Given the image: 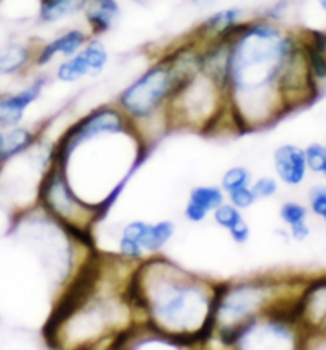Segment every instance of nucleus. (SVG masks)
<instances>
[{
  "label": "nucleus",
  "mask_w": 326,
  "mask_h": 350,
  "mask_svg": "<svg viewBox=\"0 0 326 350\" xmlns=\"http://www.w3.org/2000/svg\"><path fill=\"white\" fill-rule=\"evenodd\" d=\"M120 234L133 237L144 247L147 256H154L161 255L169 242L172 241L175 236V225L170 220H133L121 228Z\"/></svg>",
  "instance_id": "nucleus-8"
},
{
  "label": "nucleus",
  "mask_w": 326,
  "mask_h": 350,
  "mask_svg": "<svg viewBox=\"0 0 326 350\" xmlns=\"http://www.w3.org/2000/svg\"><path fill=\"white\" fill-rule=\"evenodd\" d=\"M226 201L231 202L232 206L241 208L242 212L248 211V208H252L255 204L258 202V199L255 194H253L252 188L250 187H242V188H237L234 191L228 193L226 194Z\"/></svg>",
  "instance_id": "nucleus-25"
},
{
  "label": "nucleus",
  "mask_w": 326,
  "mask_h": 350,
  "mask_svg": "<svg viewBox=\"0 0 326 350\" xmlns=\"http://www.w3.org/2000/svg\"><path fill=\"white\" fill-rule=\"evenodd\" d=\"M46 85V75H37L26 88L0 96V128L8 129L21 124L27 109L40 99Z\"/></svg>",
  "instance_id": "nucleus-7"
},
{
  "label": "nucleus",
  "mask_w": 326,
  "mask_h": 350,
  "mask_svg": "<svg viewBox=\"0 0 326 350\" xmlns=\"http://www.w3.org/2000/svg\"><path fill=\"white\" fill-rule=\"evenodd\" d=\"M193 5L199 10H213L218 0H191Z\"/></svg>",
  "instance_id": "nucleus-29"
},
{
  "label": "nucleus",
  "mask_w": 326,
  "mask_h": 350,
  "mask_svg": "<svg viewBox=\"0 0 326 350\" xmlns=\"http://www.w3.org/2000/svg\"><path fill=\"white\" fill-rule=\"evenodd\" d=\"M202 42L191 37L170 48L118 92L115 105L150 148L170 129L169 105L185 81L201 70Z\"/></svg>",
  "instance_id": "nucleus-4"
},
{
  "label": "nucleus",
  "mask_w": 326,
  "mask_h": 350,
  "mask_svg": "<svg viewBox=\"0 0 326 350\" xmlns=\"http://www.w3.org/2000/svg\"><path fill=\"white\" fill-rule=\"evenodd\" d=\"M217 282L193 274L163 255L137 262L129 298L140 323L175 339L182 347L204 346L213 334Z\"/></svg>",
  "instance_id": "nucleus-2"
},
{
  "label": "nucleus",
  "mask_w": 326,
  "mask_h": 350,
  "mask_svg": "<svg viewBox=\"0 0 326 350\" xmlns=\"http://www.w3.org/2000/svg\"><path fill=\"white\" fill-rule=\"evenodd\" d=\"M226 201V194L220 185H198L189 189L188 201L185 204L183 217L189 223H204L218 206Z\"/></svg>",
  "instance_id": "nucleus-11"
},
{
  "label": "nucleus",
  "mask_w": 326,
  "mask_h": 350,
  "mask_svg": "<svg viewBox=\"0 0 326 350\" xmlns=\"http://www.w3.org/2000/svg\"><path fill=\"white\" fill-rule=\"evenodd\" d=\"M275 177L286 187H299L308 174L304 148L293 144H284L275 148L274 157Z\"/></svg>",
  "instance_id": "nucleus-10"
},
{
  "label": "nucleus",
  "mask_w": 326,
  "mask_h": 350,
  "mask_svg": "<svg viewBox=\"0 0 326 350\" xmlns=\"http://www.w3.org/2000/svg\"><path fill=\"white\" fill-rule=\"evenodd\" d=\"M37 46L29 43H10L0 48V77H13L23 74L33 66Z\"/></svg>",
  "instance_id": "nucleus-14"
},
{
  "label": "nucleus",
  "mask_w": 326,
  "mask_h": 350,
  "mask_svg": "<svg viewBox=\"0 0 326 350\" xmlns=\"http://www.w3.org/2000/svg\"><path fill=\"white\" fill-rule=\"evenodd\" d=\"M3 145H5V131L0 128V161H2V154H3ZM3 164V161H2Z\"/></svg>",
  "instance_id": "nucleus-30"
},
{
  "label": "nucleus",
  "mask_w": 326,
  "mask_h": 350,
  "mask_svg": "<svg viewBox=\"0 0 326 350\" xmlns=\"http://www.w3.org/2000/svg\"><path fill=\"white\" fill-rule=\"evenodd\" d=\"M296 45L279 23L264 18L245 19L230 33L228 99L239 133L266 128L288 111L277 81Z\"/></svg>",
  "instance_id": "nucleus-3"
},
{
  "label": "nucleus",
  "mask_w": 326,
  "mask_h": 350,
  "mask_svg": "<svg viewBox=\"0 0 326 350\" xmlns=\"http://www.w3.org/2000/svg\"><path fill=\"white\" fill-rule=\"evenodd\" d=\"M325 150H326V147H325Z\"/></svg>",
  "instance_id": "nucleus-34"
},
{
  "label": "nucleus",
  "mask_w": 326,
  "mask_h": 350,
  "mask_svg": "<svg viewBox=\"0 0 326 350\" xmlns=\"http://www.w3.org/2000/svg\"><path fill=\"white\" fill-rule=\"evenodd\" d=\"M286 291L285 282L269 275L217 284L212 339L232 349L237 332L247 323L272 312L293 310L298 296L293 298Z\"/></svg>",
  "instance_id": "nucleus-5"
},
{
  "label": "nucleus",
  "mask_w": 326,
  "mask_h": 350,
  "mask_svg": "<svg viewBox=\"0 0 326 350\" xmlns=\"http://www.w3.org/2000/svg\"><path fill=\"white\" fill-rule=\"evenodd\" d=\"M37 198L38 207L48 217L59 223L75 239L91 245L92 231L105 213L75 191L62 167L53 158L42 175Z\"/></svg>",
  "instance_id": "nucleus-6"
},
{
  "label": "nucleus",
  "mask_w": 326,
  "mask_h": 350,
  "mask_svg": "<svg viewBox=\"0 0 326 350\" xmlns=\"http://www.w3.org/2000/svg\"><path fill=\"white\" fill-rule=\"evenodd\" d=\"M116 256L128 262H133V265H137V262L147 258V254H145L144 247L133 237L120 234L118 241H116Z\"/></svg>",
  "instance_id": "nucleus-21"
},
{
  "label": "nucleus",
  "mask_w": 326,
  "mask_h": 350,
  "mask_svg": "<svg viewBox=\"0 0 326 350\" xmlns=\"http://www.w3.org/2000/svg\"><path fill=\"white\" fill-rule=\"evenodd\" d=\"M247 19V13L242 7L232 5L215 10L204 21L198 26V31L194 32V37H198L201 42H208L213 38H221L230 36V33L241 26Z\"/></svg>",
  "instance_id": "nucleus-12"
},
{
  "label": "nucleus",
  "mask_w": 326,
  "mask_h": 350,
  "mask_svg": "<svg viewBox=\"0 0 326 350\" xmlns=\"http://www.w3.org/2000/svg\"><path fill=\"white\" fill-rule=\"evenodd\" d=\"M81 14L91 36L100 37L120 21L121 5L118 0H85Z\"/></svg>",
  "instance_id": "nucleus-13"
},
{
  "label": "nucleus",
  "mask_w": 326,
  "mask_h": 350,
  "mask_svg": "<svg viewBox=\"0 0 326 350\" xmlns=\"http://www.w3.org/2000/svg\"><path fill=\"white\" fill-rule=\"evenodd\" d=\"M85 0H38L37 18L42 24H57L81 14Z\"/></svg>",
  "instance_id": "nucleus-15"
},
{
  "label": "nucleus",
  "mask_w": 326,
  "mask_h": 350,
  "mask_svg": "<svg viewBox=\"0 0 326 350\" xmlns=\"http://www.w3.org/2000/svg\"><path fill=\"white\" fill-rule=\"evenodd\" d=\"M83 53L86 55L87 64H90L91 75H100L107 69L110 62V53L107 50L105 43L100 37L91 36L86 45L83 46Z\"/></svg>",
  "instance_id": "nucleus-18"
},
{
  "label": "nucleus",
  "mask_w": 326,
  "mask_h": 350,
  "mask_svg": "<svg viewBox=\"0 0 326 350\" xmlns=\"http://www.w3.org/2000/svg\"><path fill=\"white\" fill-rule=\"evenodd\" d=\"M38 142V133L27 126L18 124L13 128L5 129V145L2 161L7 163L10 159L21 157L23 153L36 148Z\"/></svg>",
  "instance_id": "nucleus-16"
},
{
  "label": "nucleus",
  "mask_w": 326,
  "mask_h": 350,
  "mask_svg": "<svg viewBox=\"0 0 326 350\" xmlns=\"http://www.w3.org/2000/svg\"><path fill=\"white\" fill-rule=\"evenodd\" d=\"M279 217L286 226H291V225H296V223H299V221L308 220V208H305L303 204H299V202L286 201L280 206Z\"/></svg>",
  "instance_id": "nucleus-23"
},
{
  "label": "nucleus",
  "mask_w": 326,
  "mask_h": 350,
  "mask_svg": "<svg viewBox=\"0 0 326 350\" xmlns=\"http://www.w3.org/2000/svg\"><path fill=\"white\" fill-rule=\"evenodd\" d=\"M228 234H230L231 241L234 242V244H237V245H244V244H247L248 241H250V237H252L250 225H248L247 220L241 221L239 225L232 228V230H231L230 232H228Z\"/></svg>",
  "instance_id": "nucleus-27"
},
{
  "label": "nucleus",
  "mask_w": 326,
  "mask_h": 350,
  "mask_svg": "<svg viewBox=\"0 0 326 350\" xmlns=\"http://www.w3.org/2000/svg\"><path fill=\"white\" fill-rule=\"evenodd\" d=\"M304 154H305V164H308L309 171L322 174L326 164V150L323 145L310 144L308 148H304Z\"/></svg>",
  "instance_id": "nucleus-24"
},
{
  "label": "nucleus",
  "mask_w": 326,
  "mask_h": 350,
  "mask_svg": "<svg viewBox=\"0 0 326 350\" xmlns=\"http://www.w3.org/2000/svg\"><path fill=\"white\" fill-rule=\"evenodd\" d=\"M322 218H323V220H325V221H326V213H325V215H323V217H322Z\"/></svg>",
  "instance_id": "nucleus-33"
},
{
  "label": "nucleus",
  "mask_w": 326,
  "mask_h": 350,
  "mask_svg": "<svg viewBox=\"0 0 326 350\" xmlns=\"http://www.w3.org/2000/svg\"><path fill=\"white\" fill-rule=\"evenodd\" d=\"M250 188L258 201H264V199H272L279 193L280 182L274 175H261L252 180Z\"/></svg>",
  "instance_id": "nucleus-22"
},
{
  "label": "nucleus",
  "mask_w": 326,
  "mask_h": 350,
  "mask_svg": "<svg viewBox=\"0 0 326 350\" xmlns=\"http://www.w3.org/2000/svg\"><path fill=\"white\" fill-rule=\"evenodd\" d=\"M55 77L57 81H61V83L64 85L79 83L80 80L86 79V77H91V69L90 64H87L86 55L83 53V48L77 53V55L66 57V59H62L59 64H57Z\"/></svg>",
  "instance_id": "nucleus-17"
},
{
  "label": "nucleus",
  "mask_w": 326,
  "mask_h": 350,
  "mask_svg": "<svg viewBox=\"0 0 326 350\" xmlns=\"http://www.w3.org/2000/svg\"><path fill=\"white\" fill-rule=\"evenodd\" d=\"M322 174L325 175V177H326V164H325V167H323V171H322Z\"/></svg>",
  "instance_id": "nucleus-32"
},
{
  "label": "nucleus",
  "mask_w": 326,
  "mask_h": 350,
  "mask_svg": "<svg viewBox=\"0 0 326 350\" xmlns=\"http://www.w3.org/2000/svg\"><path fill=\"white\" fill-rule=\"evenodd\" d=\"M288 231H290V236L298 242L305 241L310 234V228L308 225V220L299 221V223H296V225L288 226Z\"/></svg>",
  "instance_id": "nucleus-28"
},
{
  "label": "nucleus",
  "mask_w": 326,
  "mask_h": 350,
  "mask_svg": "<svg viewBox=\"0 0 326 350\" xmlns=\"http://www.w3.org/2000/svg\"><path fill=\"white\" fill-rule=\"evenodd\" d=\"M318 5L322 7L323 12H326V0H318Z\"/></svg>",
  "instance_id": "nucleus-31"
},
{
  "label": "nucleus",
  "mask_w": 326,
  "mask_h": 350,
  "mask_svg": "<svg viewBox=\"0 0 326 350\" xmlns=\"http://www.w3.org/2000/svg\"><path fill=\"white\" fill-rule=\"evenodd\" d=\"M91 33L87 29L70 27L67 31L57 33L55 38L37 46L36 57H33V67L43 69V67L53 64L56 57H70L79 53L86 42L90 40Z\"/></svg>",
  "instance_id": "nucleus-9"
},
{
  "label": "nucleus",
  "mask_w": 326,
  "mask_h": 350,
  "mask_svg": "<svg viewBox=\"0 0 326 350\" xmlns=\"http://www.w3.org/2000/svg\"><path fill=\"white\" fill-rule=\"evenodd\" d=\"M309 204L310 211H312L317 217H323L326 213V187H314L310 189L309 194Z\"/></svg>",
  "instance_id": "nucleus-26"
},
{
  "label": "nucleus",
  "mask_w": 326,
  "mask_h": 350,
  "mask_svg": "<svg viewBox=\"0 0 326 350\" xmlns=\"http://www.w3.org/2000/svg\"><path fill=\"white\" fill-rule=\"evenodd\" d=\"M148 150L123 111L115 104H104L87 111L62 133L53 147L51 158L59 166L72 159H86L85 164H72L62 171L69 182L87 174L77 180L79 185L74 189L107 213L144 163Z\"/></svg>",
  "instance_id": "nucleus-1"
},
{
  "label": "nucleus",
  "mask_w": 326,
  "mask_h": 350,
  "mask_svg": "<svg viewBox=\"0 0 326 350\" xmlns=\"http://www.w3.org/2000/svg\"><path fill=\"white\" fill-rule=\"evenodd\" d=\"M210 217L213 218V223H215L218 228H221V230H225L228 232H230L234 226L239 225L241 221L245 220L244 212L228 201L223 202L221 206H218L215 211L212 212Z\"/></svg>",
  "instance_id": "nucleus-19"
},
{
  "label": "nucleus",
  "mask_w": 326,
  "mask_h": 350,
  "mask_svg": "<svg viewBox=\"0 0 326 350\" xmlns=\"http://www.w3.org/2000/svg\"><path fill=\"white\" fill-rule=\"evenodd\" d=\"M252 180L253 174L250 172V169L245 166H232L221 175L220 187L225 191V194H228L237 188L250 187Z\"/></svg>",
  "instance_id": "nucleus-20"
}]
</instances>
